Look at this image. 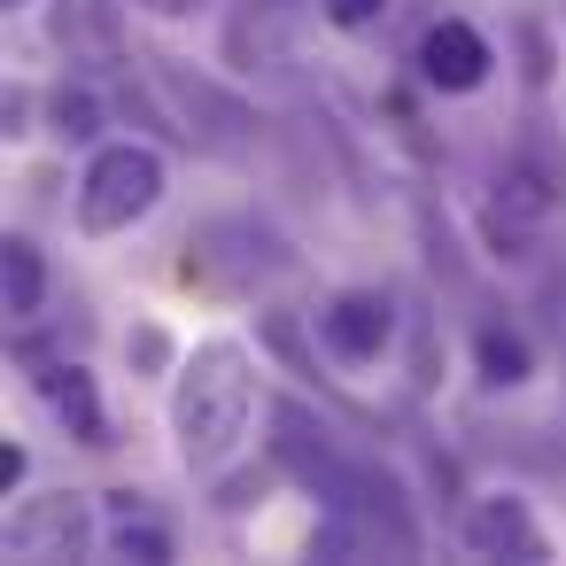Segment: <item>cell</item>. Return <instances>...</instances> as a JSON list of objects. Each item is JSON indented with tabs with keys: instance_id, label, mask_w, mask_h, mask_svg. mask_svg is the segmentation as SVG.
I'll return each instance as SVG.
<instances>
[{
	"instance_id": "7c38bea8",
	"label": "cell",
	"mask_w": 566,
	"mask_h": 566,
	"mask_svg": "<svg viewBox=\"0 0 566 566\" xmlns=\"http://www.w3.org/2000/svg\"><path fill=\"white\" fill-rule=\"evenodd\" d=\"M133 9H148V17H195V9H210V0H133Z\"/></svg>"
},
{
	"instance_id": "52a82bcc",
	"label": "cell",
	"mask_w": 566,
	"mask_h": 566,
	"mask_svg": "<svg viewBox=\"0 0 566 566\" xmlns=\"http://www.w3.org/2000/svg\"><path fill=\"white\" fill-rule=\"evenodd\" d=\"M40 388H48V403H55V419H71V434H78V442H109V419H102V396H94V380H86L78 365H48V373H40Z\"/></svg>"
},
{
	"instance_id": "30bf717a",
	"label": "cell",
	"mask_w": 566,
	"mask_h": 566,
	"mask_svg": "<svg viewBox=\"0 0 566 566\" xmlns=\"http://www.w3.org/2000/svg\"><path fill=\"white\" fill-rule=\"evenodd\" d=\"M117 551L125 558H171V535L164 527H117Z\"/></svg>"
},
{
	"instance_id": "9c48e42d",
	"label": "cell",
	"mask_w": 566,
	"mask_h": 566,
	"mask_svg": "<svg viewBox=\"0 0 566 566\" xmlns=\"http://www.w3.org/2000/svg\"><path fill=\"white\" fill-rule=\"evenodd\" d=\"M473 357H481V380H489V388H520V380H527V365H535V357H527V342H520L512 326H481Z\"/></svg>"
},
{
	"instance_id": "7a4b0ae2",
	"label": "cell",
	"mask_w": 566,
	"mask_h": 566,
	"mask_svg": "<svg viewBox=\"0 0 566 566\" xmlns=\"http://www.w3.org/2000/svg\"><path fill=\"white\" fill-rule=\"evenodd\" d=\"M156 202H164V156L140 148V140L102 148L78 179V226L86 233H133Z\"/></svg>"
},
{
	"instance_id": "ba28073f",
	"label": "cell",
	"mask_w": 566,
	"mask_h": 566,
	"mask_svg": "<svg viewBox=\"0 0 566 566\" xmlns=\"http://www.w3.org/2000/svg\"><path fill=\"white\" fill-rule=\"evenodd\" d=\"M40 295H48L40 249H32V241H9V249H0V303H9V318H32Z\"/></svg>"
},
{
	"instance_id": "5b68a950",
	"label": "cell",
	"mask_w": 566,
	"mask_h": 566,
	"mask_svg": "<svg viewBox=\"0 0 566 566\" xmlns=\"http://www.w3.org/2000/svg\"><path fill=\"white\" fill-rule=\"evenodd\" d=\"M465 543H473L481 558H551V543H543V527L527 520L520 496H489V504L465 520Z\"/></svg>"
},
{
	"instance_id": "3957f363",
	"label": "cell",
	"mask_w": 566,
	"mask_h": 566,
	"mask_svg": "<svg viewBox=\"0 0 566 566\" xmlns=\"http://www.w3.org/2000/svg\"><path fill=\"white\" fill-rule=\"evenodd\" d=\"M318 334H326V349H334L342 365H373V357L388 349V334H396V303L373 295V287H349V295H334V303L318 311Z\"/></svg>"
},
{
	"instance_id": "6da1fadb",
	"label": "cell",
	"mask_w": 566,
	"mask_h": 566,
	"mask_svg": "<svg viewBox=\"0 0 566 566\" xmlns=\"http://www.w3.org/2000/svg\"><path fill=\"white\" fill-rule=\"evenodd\" d=\"M249 411H256V380H249V357L241 342H202L179 373V458L195 473H218L241 434H249Z\"/></svg>"
},
{
	"instance_id": "8fae6325",
	"label": "cell",
	"mask_w": 566,
	"mask_h": 566,
	"mask_svg": "<svg viewBox=\"0 0 566 566\" xmlns=\"http://www.w3.org/2000/svg\"><path fill=\"white\" fill-rule=\"evenodd\" d=\"M380 9H388V0H326V17H334L342 32H357V24H373Z\"/></svg>"
},
{
	"instance_id": "277c9868",
	"label": "cell",
	"mask_w": 566,
	"mask_h": 566,
	"mask_svg": "<svg viewBox=\"0 0 566 566\" xmlns=\"http://www.w3.org/2000/svg\"><path fill=\"white\" fill-rule=\"evenodd\" d=\"M489 40L473 32V24H458V17H442V24H427V40H419V71H427V86H442V94H473V86H489Z\"/></svg>"
},
{
	"instance_id": "8992f818",
	"label": "cell",
	"mask_w": 566,
	"mask_h": 566,
	"mask_svg": "<svg viewBox=\"0 0 566 566\" xmlns=\"http://www.w3.org/2000/svg\"><path fill=\"white\" fill-rule=\"evenodd\" d=\"M9 543H17L24 558H71V551L86 543V504H78V496H55V504H40V512H17V520H9Z\"/></svg>"
},
{
	"instance_id": "4fadbf2b",
	"label": "cell",
	"mask_w": 566,
	"mask_h": 566,
	"mask_svg": "<svg viewBox=\"0 0 566 566\" xmlns=\"http://www.w3.org/2000/svg\"><path fill=\"white\" fill-rule=\"evenodd\" d=\"M9 9H24V0H9Z\"/></svg>"
}]
</instances>
